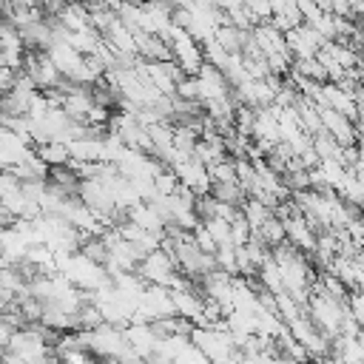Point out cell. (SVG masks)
I'll return each instance as SVG.
<instances>
[{"mask_svg": "<svg viewBox=\"0 0 364 364\" xmlns=\"http://www.w3.org/2000/svg\"><path fill=\"white\" fill-rule=\"evenodd\" d=\"M253 233H259V236H262V239H264L270 247H276L279 242H284V239H287L284 219H282V216H276V213H270V216H267V219H264V222H262V225H259Z\"/></svg>", "mask_w": 364, "mask_h": 364, "instance_id": "8992f818", "label": "cell"}, {"mask_svg": "<svg viewBox=\"0 0 364 364\" xmlns=\"http://www.w3.org/2000/svg\"><path fill=\"white\" fill-rule=\"evenodd\" d=\"M321 119H324V128L347 148V145H355L358 142V125H355V119L353 117H347V114H341V111H336V108H321Z\"/></svg>", "mask_w": 364, "mask_h": 364, "instance_id": "7a4b0ae2", "label": "cell"}, {"mask_svg": "<svg viewBox=\"0 0 364 364\" xmlns=\"http://www.w3.org/2000/svg\"><path fill=\"white\" fill-rule=\"evenodd\" d=\"M199 131H193L191 125H173V148L185 156H193L196 145H199Z\"/></svg>", "mask_w": 364, "mask_h": 364, "instance_id": "ba28073f", "label": "cell"}, {"mask_svg": "<svg viewBox=\"0 0 364 364\" xmlns=\"http://www.w3.org/2000/svg\"><path fill=\"white\" fill-rule=\"evenodd\" d=\"M71 148V162H100L102 159V136L85 134L68 142Z\"/></svg>", "mask_w": 364, "mask_h": 364, "instance_id": "3957f363", "label": "cell"}, {"mask_svg": "<svg viewBox=\"0 0 364 364\" xmlns=\"http://www.w3.org/2000/svg\"><path fill=\"white\" fill-rule=\"evenodd\" d=\"M245 6H247V11L253 14L256 23H267L273 17V3L270 0H245Z\"/></svg>", "mask_w": 364, "mask_h": 364, "instance_id": "7c38bea8", "label": "cell"}, {"mask_svg": "<svg viewBox=\"0 0 364 364\" xmlns=\"http://www.w3.org/2000/svg\"><path fill=\"white\" fill-rule=\"evenodd\" d=\"M210 193H213L216 199H222V202H230V205H239V208H242V202L247 199V191H245V188L239 185V179H228V182H213Z\"/></svg>", "mask_w": 364, "mask_h": 364, "instance_id": "52a82bcc", "label": "cell"}, {"mask_svg": "<svg viewBox=\"0 0 364 364\" xmlns=\"http://www.w3.org/2000/svg\"><path fill=\"white\" fill-rule=\"evenodd\" d=\"M290 71H296V74H301V77H310V80H318V82H327V80H330V71H327V65L318 60V54H316V57H299Z\"/></svg>", "mask_w": 364, "mask_h": 364, "instance_id": "5b68a950", "label": "cell"}, {"mask_svg": "<svg viewBox=\"0 0 364 364\" xmlns=\"http://www.w3.org/2000/svg\"><path fill=\"white\" fill-rule=\"evenodd\" d=\"M242 213L247 216V222H250V225H253V230H256V228H259V225H262V222H264L270 213H276V210H273V208H267L262 199L247 196V199L242 202Z\"/></svg>", "mask_w": 364, "mask_h": 364, "instance_id": "30bf717a", "label": "cell"}, {"mask_svg": "<svg viewBox=\"0 0 364 364\" xmlns=\"http://www.w3.org/2000/svg\"><path fill=\"white\" fill-rule=\"evenodd\" d=\"M210 228V233L216 236L219 245H233V236H230V219H222V216H213L205 222Z\"/></svg>", "mask_w": 364, "mask_h": 364, "instance_id": "8fae6325", "label": "cell"}, {"mask_svg": "<svg viewBox=\"0 0 364 364\" xmlns=\"http://www.w3.org/2000/svg\"><path fill=\"white\" fill-rule=\"evenodd\" d=\"M347 307H350V313L355 316V321H358L361 330H364V290H361V287H353V290H350Z\"/></svg>", "mask_w": 364, "mask_h": 364, "instance_id": "4fadbf2b", "label": "cell"}, {"mask_svg": "<svg viewBox=\"0 0 364 364\" xmlns=\"http://www.w3.org/2000/svg\"><path fill=\"white\" fill-rule=\"evenodd\" d=\"M37 154H40L48 165H71V148H68V142L48 139V142H43V145H37Z\"/></svg>", "mask_w": 364, "mask_h": 364, "instance_id": "277c9868", "label": "cell"}, {"mask_svg": "<svg viewBox=\"0 0 364 364\" xmlns=\"http://www.w3.org/2000/svg\"><path fill=\"white\" fill-rule=\"evenodd\" d=\"M242 34H245V28L233 26L230 20L222 23V26H216V40H219L230 54H242Z\"/></svg>", "mask_w": 364, "mask_h": 364, "instance_id": "9c48e42d", "label": "cell"}, {"mask_svg": "<svg viewBox=\"0 0 364 364\" xmlns=\"http://www.w3.org/2000/svg\"><path fill=\"white\" fill-rule=\"evenodd\" d=\"M191 338L213 361L239 358V353H236V336H233L230 327H193Z\"/></svg>", "mask_w": 364, "mask_h": 364, "instance_id": "6da1fadb", "label": "cell"}]
</instances>
